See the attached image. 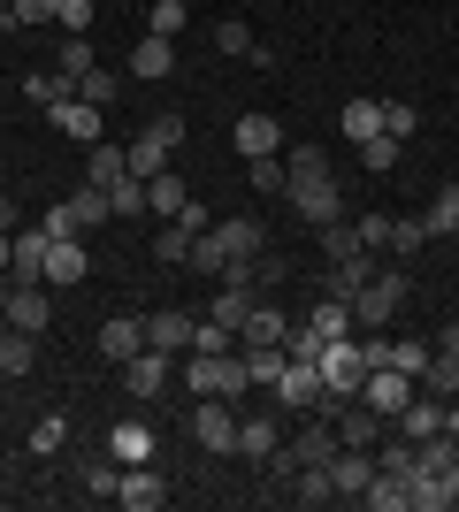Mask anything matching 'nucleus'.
I'll use <instances>...</instances> for the list:
<instances>
[{
	"label": "nucleus",
	"instance_id": "15",
	"mask_svg": "<svg viewBox=\"0 0 459 512\" xmlns=\"http://www.w3.org/2000/svg\"><path fill=\"white\" fill-rule=\"evenodd\" d=\"M192 321H199V314L161 306V314H146V344H153V352H169V360H184V352H192Z\"/></svg>",
	"mask_w": 459,
	"mask_h": 512
},
{
	"label": "nucleus",
	"instance_id": "59",
	"mask_svg": "<svg viewBox=\"0 0 459 512\" xmlns=\"http://www.w3.org/2000/svg\"><path fill=\"white\" fill-rule=\"evenodd\" d=\"M8 260H16V237L0 230V276H8Z\"/></svg>",
	"mask_w": 459,
	"mask_h": 512
},
{
	"label": "nucleus",
	"instance_id": "61",
	"mask_svg": "<svg viewBox=\"0 0 459 512\" xmlns=\"http://www.w3.org/2000/svg\"><path fill=\"white\" fill-rule=\"evenodd\" d=\"M444 482H452V505H459V459H452V474H444Z\"/></svg>",
	"mask_w": 459,
	"mask_h": 512
},
{
	"label": "nucleus",
	"instance_id": "34",
	"mask_svg": "<svg viewBox=\"0 0 459 512\" xmlns=\"http://www.w3.org/2000/svg\"><path fill=\"white\" fill-rule=\"evenodd\" d=\"M375 130H383V100H345V138L352 146H368Z\"/></svg>",
	"mask_w": 459,
	"mask_h": 512
},
{
	"label": "nucleus",
	"instance_id": "50",
	"mask_svg": "<svg viewBox=\"0 0 459 512\" xmlns=\"http://www.w3.org/2000/svg\"><path fill=\"white\" fill-rule=\"evenodd\" d=\"M192 268H199V276H222V268H230V253H222V237H215V230H199V237H192Z\"/></svg>",
	"mask_w": 459,
	"mask_h": 512
},
{
	"label": "nucleus",
	"instance_id": "42",
	"mask_svg": "<svg viewBox=\"0 0 459 512\" xmlns=\"http://www.w3.org/2000/svg\"><path fill=\"white\" fill-rule=\"evenodd\" d=\"M245 184H253V192H291L284 153H261V161H245Z\"/></svg>",
	"mask_w": 459,
	"mask_h": 512
},
{
	"label": "nucleus",
	"instance_id": "46",
	"mask_svg": "<svg viewBox=\"0 0 459 512\" xmlns=\"http://www.w3.org/2000/svg\"><path fill=\"white\" fill-rule=\"evenodd\" d=\"M429 352H437V344H421V337H391V367H398V375H414V383H421V367H429Z\"/></svg>",
	"mask_w": 459,
	"mask_h": 512
},
{
	"label": "nucleus",
	"instance_id": "56",
	"mask_svg": "<svg viewBox=\"0 0 459 512\" xmlns=\"http://www.w3.org/2000/svg\"><path fill=\"white\" fill-rule=\"evenodd\" d=\"M39 230H46V237H85V230H77V214H69V207H46V214H39Z\"/></svg>",
	"mask_w": 459,
	"mask_h": 512
},
{
	"label": "nucleus",
	"instance_id": "28",
	"mask_svg": "<svg viewBox=\"0 0 459 512\" xmlns=\"http://www.w3.org/2000/svg\"><path fill=\"white\" fill-rule=\"evenodd\" d=\"M169 69H176V39H153V31H146V39L131 46V77L153 85V77H169Z\"/></svg>",
	"mask_w": 459,
	"mask_h": 512
},
{
	"label": "nucleus",
	"instance_id": "7",
	"mask_svg": "<svg viewBox=\"0 0 459 512\" xmlns=\"http://www.w3.org/2000/svg\"><path fill=\"white\" fill-rule=\"evenodd\" d=\"M276 444H284V406L276 413H238V459L245 467H268Z\"/></svg>",
	"mask_w": 459,
	"mask_h": 512
},
{
	"label": "nucleus",
	"instance_id": "63",
	"mask_svg": "<svg viewBox=\"0 0 459 512\" xmlns=\"http://www.w3.org/2000/svg\"><path fill=\"white\" fill-rule=\"evenodd\" d=\"M0 8H8V0H0Z\"/></svg>",
	"mask_w": 459,
	"mask_h": 512
},
{
	"label": "nucleus",
	"instance_id": "17",
	"mask_svg": "<svg viewBox=\"0 0 459 512\" xmlns=\"http://www.w3.org/2000/svg\"><path fill=\"white\" fill-rule=\"evenodd\" d=\"M238 344H291V314H284V306H268V299H253L245 321H238Z\"/></svg>",
	"mask_w": 459,
	"mask_h": 512
},
{
	"label": "nucleus",
	"instance_id": "40",
	"mask_svg": "<svg viewBox=\"0 0 459 512\" xmlns=\"http://www.w3.org/2000/svg\"><path fill=\"white\" fill-rule=\"evenodd\" d=\"M306 329H322V337H352V306L337 299V291H329V299L314 306V314H306Z\"/></svg>",
	"mask_w": 459,
	"mask_h": 512
},
{
	"label": "nucleus",
	"instance_id": "3",
	"mask_svg": "<svg viewBox=\"0 0 459 512\" xmlns=\"http://www.w3.org/2000/svg\"><path fill=\"white\" fill-rule=\"evenodd\" d=\"M406 291H414L406 268H375V276L352 291V321H360V329H391V314L406 306Z\"/></svg>",
	"mask_w": 459,
	"mask_h": 512
},
{
	"label": "nucleus",
	"instance_id": "5",
	"mask_svg": "<svg viewBox=\"0 0 459 512\" xmlns=\"http://www.w3.org/2000/svg\"><path fill=\"white\" fill-rule=\"evenodd\" d=\"M176 146H184V123H176V115H153L131 146H123V161H131V176H161Z\"/></svg>",
	"mask_w": 459,
	"mask_h": 512
},
{
	"label": "nucleus",
	"instance_id": "1",
	"mask_svg": "<svg viewBox=\"0 0 459 512\" xmlns=\"http://www.w3.org/2000/svg\"><path fill=\"white\" fill-rule=\"evenodd\" d=\"M176 375H184V390H192V398H230V406L253 390V375H245L238 352H184V360H176Z\"/></svg>",
	"mask_w": 459,
	"mask_h": 512
},
{
	"label": "nucleus",
	"instance_id": "48",
	"mask_svg": "<svg viewBox=\"0 0 459 512\" xmlns=\"http://www.w3.org/2000/svg\"><path fill=\"white\" fill-rule=\"evenodd\" d=\"M23 92H31L39 107H54V100H69V77H62V69H31V77H23Z\"/></svg>",
	"mask_w": 459,
	"mask_h": 512
},
{
	"label": "nucleus",
	"instance_id": "12",
	"mask_svg": "<svg viewBox=\"0 0 459 512\" xmlns=\"http://www.w3.org/2000/svg\"><path fill=\"white\" fill-rule=\"evenodd\" d=\"M368 482H375V451H360V444H337V459H329V490L360 505V490H368Z\"/></svg>",
	"mask_w": 459,
	"mask_h": 512
},
{
	"label": "nucleus",
	"instance_id": "57",
	"mask_svg": "<svg viewBox=\"0 0 459 512\" xmlns=\"http://www.w3.org/2000/svg\"><path fill=\"white\" fill-rule=\"evenodd\" d=\"M0 230H8V237L23 230V207H16V192H0Z\"/></svg>",
	"mask_w": 459,
	"mask_h": 512
},
{
	"label": "nucleus",
	"instance_id": "24",
	"mask_svg": "<svg viewBox=\"0 0 459 512\" xmlns=\"http://www.w3.org/2000/svg\"><path fill=\"white\" fill-rule=\"evenodd\" d=\"M238 153H245V161L284 153V123H276V115H238Z\"/></svg>",
	"mask_w": 459,
	"mask_h": 512
},
{
	"label": "nucleus",
	"instance_id": "54",
	"mask_svg": "<svg viewBox=\"0 0 459 512\" xmlns=\"http://www.w3.org/2000/svg\"><path fill=\"white\" fill-rule=\"evenodd\" d=\"M352 237H360V245H391V214H360V222H352Z\"/></svg>",
	"mask_w": 459,
	"mask_h": 512
},
{
	"label": "nucleus",
	"instance_id": "38",
	"mask_svg": "<svg viewBox=\"0 0 459 512\" xmlns=\"http://www.w3.org/2000/svg\"><path fill=\"white\" fill-rule=\"evenodd\" d=\"M421 222H429V237H459V184H444V192L429 199V214H421Z\"/></svg>",
	"mask_w": 459,
	"mask_h": 512
},
{
	"label": "nucleus",
	"instance_id": "9",
	"mask_svg": "<svg viewBox=\"0 0 459 512\" xmlns=\"http://www.w3.org/2000/svg\"><path fill=\"white\" fill-rule=\"evenodd\" d=\"M115 505H131V512H161V505H169V482H161V467H153V459L123 467V482H115Z\"/></svg>",
	"mask_w": 459,
	"mask_h": 512
},
{
	"label": "nucleus",
	"instance_id": "30",
	"mask_svg": "<svg viewBox=\"0 0 459 512\" xmlns=\"http://www.w3.org/2000/svg\"><path fill=\"white\" fill-rule=\"evenodd\" d=\"M77 100H85V107H100V115H108V107L123 100V77H115V69H100V62H92L85 77H77Z\"/></svg>",
	"mask_w": 459,
	"mask_h": 512
},
{
	"label": "nucleus",
	"instance_id": "55",
	"mask_svg": "<svg viewBox=\"0 0 459 512\" xmlns=\"http://www.w3.org/2000/svg\"><path fill=\"white\" fill-rule=\"evenodd\" d=\"M375 467H383V474H414V444H406V436L383 444V451H375Z\"/></svg>",
	"mask_w": 459,
	"mask_h": 512
},
{
	"label": "nucleus",
	"instance_id": "23",
	"mask_svg": "<svg viewBox=\"0 0 459 512\" xmlns=\"http://www.w3.org/2000/svg\"><path fill=\"white\" fill-rule=\"evenodd\" d=\"M100 352H108L115 367L131 360V352H146V321H138V314H115V321H100Z\"/></svg>",
	"mask_w": 459,
	"mask_h": 512
},
{
	"label": "nucleus",
	"instance_id": "21",
	"mask_svg": "<svg viewBox=\"0 0 459 512\" xmlns=\"http://www.w3.org/2000/svg\"><path fill=\"white\" fill-rule=\"evenodd\" d=\"M8 276H16V283H46V230H39V222H23V230H16V260H8Z\"/></svg>",
	"mask_w": 459,
	"mask_h": 512
},
{
	"label": "nucleus",
	"instance_id": "29",
	"mask_svg": "<svg viewBox=\"0 0 459 512\" xmlns=\"http://www.w3.org/2000/svg\"><path fill=\"white\" fill-rule=\"evenodd\" d=\"M115 176H131V161H123V146H115V138H100V146L85 153V184H100V192H108Z\"/></svg>",
	"mask_w": 459,
	"mask_h": 512
},
{
	"label": "nucleus",
	"instance_id": "22",
	"mask_svg": "<svg viewBox=\"0 0 459 512\" xmlns=\"http://www.w3.org/2000/svg\"><path fill=\"white\" fill-rule=\"evenodd\" d=\"M108 451H115V467H138V459H153V421H115L108 428Z\"/></svg>",
	"mask_w": 459,
	"mask_h": 512
},
{
	"label": "nucleus",
	"instance_id": "45",
	"mask_svg": "<svg viewBox=\"0 0 459 512\" xmlns=\"http://www.w3.org/2000/svg\"><path fill=\"white\" fill-rule=\"evenodd\" d=\"M322 260H345V253H360V237H352V214H337V222H322Z\"/></svg>",
	"mask_w": 459,
	"mask_h": 512
},
{
	"label": "nucleus",
	"instance_id": "51",
	"mask_svg": "<svg viewBox=\"0 0 459 512\" xmlns=\"http://www.w3.org/2000/svg\"><path fill=\"white\" fill-rule=\"evenodd\" d=\"M31 451H39V459H54V451H69V421H62V413H46V421L31 428Z\"/></svg>",
	"mask_w": 459,
	"mask_h": 512
},
{
	"label": "nucleus",
	"instance_id": "33",
	"mask_svg": "<svg viewBox=\"0 0 459 512\" xmlns=\"http://www.w3.org/2000/svg\"><path fill=\"white\" fill-rule=\"evenodd\" d=\"M108 207H115V222H138V214H146V176H115Z\"/></svg>",
	"mask_w": 459,
	"mask_h": 512
},
{
	"label": "nucleus",
	"instance_id": "20",
	"mask_svg": "<svg viewBox=\"0 0 459 512\" xmlns=\"http://www.w3.org/2000/svg\"><path fill=\"white\" fill-rule=\"evenodd\" d=\"M31 367H39V337L0 321V383H16V375H31Z\"/></svg>",
	"mask_w": 459,
	"mask_h": 512
},
{
	"label": "nucleus",
	"instance_id": "31",
	"mask_svg": "<svg viewBox=\"0 0 459 512\" xmlns=\"http://www.w3.org/2000/svg\"><path fill=\"white\" fill-rule=\"evenodd\" d=\"M62 207L77 214V230H100V222H115V207H108V192H100V184H85V192H69Z\"/></svg>",
	"mask_w": 459,
	"mask_h": 512
},
{
	"label": "nucleus",
	"instance_id": "4",
	"mask_svg": "<svg viewBox=\"0 0 459 512\" xmlns=\"http://www.w3.org/2000/svg\"><path fill=\"white\" fill-rule=\"evenodd\" d=\"M192 444L207 459H238V406L230 398H192Z\"/></svg>",
	"mask_w": 459,
	"mask_h": 512
},
{
	"label": "nucleus",
	"instance_id": "41",
	"mask_svg": "<svg viewBox=\"0 0 459 512\" xmlns=\"http://www.w3.org/2000/svg\"><path fill=\"white\" fill-rule=\"evenodd\" d=\"M54 69H62V77H69V92H77V77H85V69H92V39H85V31H69V39H62V54H54Z\"/></svg>",
	"mask_w": 459,
	"mask_h": 512
},
{
	"label": "nucleus",
	"instance_id": "60",
	"mask_svg": "<svg viewBox=\"0 0 459 512\" xmlns=\"http://www.w3.org/2000/svg\"><path fill=\"white\" fill-rule=\"evenodd\" d=\"M8 299H16V276H0V321H8Z\"/></svg>",
	"mask_w": 459,
	"mask_h": 512
},
{
	"label": "nucleus",
	"instance_id": "62",
	"mask_svg": "<svg viewBox=\"0 0 459 512\" xmlns=\"http://www.w3.org/2000/svg\"><path fill=\"white\" fill-rule=\"evenodd\" d=\"M0 31H16V23H8V8H0Z\"/></svg>",
	"mask_w": 459,
	"mask_h": 512
},
{
	"label": "nucleus",
	"instance_id": "53",
	"mask_svg": "<svg viewBox=\"0 0 459 512\" xmlns=\"http://www.w3.org/2000/svg\"><path fill=\"white\" fill-rule=\"evenodd\" d=\"M8 23L31 31V23H54V0H8Z\"/></svg>",
	"mask_w": 459,
	"mask_h": 512
},
{
	"label": "nucleus",
	"instance_id": "32",
	"mask_svg": "<svg viewBox=\"0 0 459 512\" xmlns=\"http://www.w3.org/2000/svg\"><path fill=\"white\" fill-rule=\"evenodd\" d=\"M153 260H161V268H192V230H184V222H161V237H153Z\"/></svg>",
	"mask_w": 459,
	"mask_h": 512
},
{
	"label": "nucleus",
	"instance_id": "16",
	"mask_svg": "<svg viewBox=\"0 0 459 512\" xmlns=\"http://www.w3.org/2000/svg\"><path fill=\"white\" fill-rule=\"evenodd\" d=\"M276 406H284V413H314V406H322V375H314L306 360H291L284 375H276Z\"/></svg>",
	"mask_w": 459,
	"mask_h": 512
},
{
	"label": "nucleus",
	"instance_id": "11",
	"mask_svg": "<svg viewBox=\"0 0 459 512\" xmlns=\"http://www.w3.org/2000/svg\"><path fill=\"white\" fill-rule=\"evenodd\" d=\"M85 276H92L85 237H46V283H54V291H77Z\"/></svg>",
	"mask_w": 459,
	"mask_h": 512
},
{
	"label": "nucleus",
	"instance_id": "49",
	"mask_svg": "<svg viewBox=\"0 0 459 512\" xmlns=\"http://www.w3.org/2000/svg\"><path fill=\"white\" fill-rule=\"evenodd\" d=\"M383 130H391L398 146H414V130H421V115H414V100H383Z\"/></svg>",
	"mask_w": 459,
	"mask_h": 512
},
{
	"label": "nucleus",
	"instance_id": "18",
	"mask_svg": "<svg viewBox=\"0 0 459 512\" xmlns=\"http://www.w3.org/2000/svg\"><path fill=\"white\" fill-rule=\"evenodd\" d=\"M8 329H31V337H46V329H54L46 283H16V299H8Z\"/></svg>",
	"mask_w": 459,
	"mask_h": 512
},
{
	"label": "nucleus",
	"instance_id": "43",
	"mask_svg": "<svg viewBox=\"0 0 459 512\" xmlns=\"http://www.w3.org/2000/svg\"><path fill=\"white\" fill-rule=\"evenodd\" d=\"M184 23H192V8H184V0H153V8H146V31H153V39H176Z\"/></svg>",
	"mask_w": 459,
	"mask_h": 512
},
{
	"label": "nucleus",
	"instance_id": "13",
	"mask_svg": "<svg viewBox=\"0 0 459 512\" xmlns=\"http://www.w3.org/2000/svg\"><path fill=\"white\" fill-rule=\"evenodd\" d=\"M284 199L299 207V222H306V230H322V222H337V214H345V192H337L329 176H322V184H291Z\"/></svg>",
	"mask_w": 459,
	"mask_h": 512
},
{
	"label": "nucleus",
	"instance_id": "14",
	"mask_svg": "<svg viewBox=\"0 0 459 512\" xmlns=\"http://www.w3.org/2000/svg\"><path fill=\"white\" fill-rule=\"evenodd\" d=\"M215 237H222V253H230V260H253L268 245V222H261V214H215Z\"/></svg>",
	"mask_w": 459,
	"mask_h": 512
},
{
	"label": "nucleus",
	"instance_id": "2",
	"mask_svg": "<svg viewBox=\"0 0 459 512\" xmlns=\"http://www.w3.org/2000/svg\"><path fill=\"white\" fill-rule=\"evenodd\" d=\"M314 375H322V406H314V413H337L345 398H360V383H368L360 337H329V344H322V360H314Z\"/></svg>",
	"mask_w": 459,
	"mask_h": 512
},
{
	"label": "nucleus",
	"instance_id": "37",
	"mask_svg": "<svg viewBox=\"0 0 459 512\" xmlns=\"http://www.w3.org/2000/svg\"><path fill=\"white\" fill-rule=\"evenodd\" d=\"M284 176H291V184H322V176H329V153L322 146H291L284 153Z\"/></svg>",
	"mask_w": 459,
	"mask_h": 512
},
{
	"label": "nucleus",
	"instance_id": "26",
	"mask_svg": "<svg viewBox=\"0 0 459 512\" xmlns=\"http://www.w3.org/2000/svg\"><path fill=\"white\" fill-rule=\"evenodd\" d=\"M115 482H123L115 451H85V459H77V490L85 497H115Z\"/></svg>",
	"mask_w": 459,
	"mask_h": 512
},
{
	"label": "nucleus",
	"instance_id": "44",
	"mask_svg": "<svg viewBox=\"0 0 459 512\" xmlns=\"http://www.w3.org/2000/svg\"><path fill=\"white\" fill-rule=\"evenodd\" d=\"M360 161H368V169H375V176H391V169H398V161H406V146H398L391 130H375L368 146H360Z\"/></svg>",
	"mask_w": 459,
	"mask_h": 512
},
{
	"label": "nucleus",
	"instance_id": "47",
	"mask_svg": "<svg viewBox=\"0 0 459 512\" xmlns=\"http://www.w3.org/2000/svg\"><path fill=\"white\" fill-rule=\"evenodd\" d=\"M429 245V222L421 214H391V253H421Z\"/></svg>",
	"mask_w": 459,
	"mask_h": 512
},
{
	"label": "nucleus",
	"instance_id": "58",
	"mask_svg": "<svg viewBox=\"0 0 459 512\" xmlns=\"http://www.w3.org/2000/svg\"><path fill=\"white\" fill-rule=\"evenodd\" d=\"M437 352H452V360H459V321H452V329L437 337Z\"/></svg>",
	"mask_w": 459,
	"mask_h": 512
},
{
	"label": "nucleus",
	"instance_id": "19",
	"mask_svg": "<svg viewBox=\"0 0 459 512\" xmlns=\"http://www.w3.org/2000/svg\"><path fill=\"white\" fill-rule=\"evenodd\" d=\"M360 505L368 512H414V474H383L375 467V482L360 490Z\"/></svg>",
	"mask_w": 459,
	"mask_h": 512
},
{
	"label": "nucleus",
	"instance_id": "35",
	"mask_svg": "<svg viewBox=\"0 0 459 512\" xmlns=\"http://www.w3.org/2000/svg\"><path fill=\"white\" fill-rule=\"evenodd\" d=\"M291 505H337V490H329V467H299V474H291Z\"/></svg>",
	"mask_w": 459,
	"mask_h": 512
},
{
	"label": "nucleus",
	"instance_id": "39",
	"mask_svg": "<svg viewBox=\"0 0 459 512\" xmlns=\"http://www.w3.org/2000/svg\"><path fill=\"white\" fill-rule=\"evenodd\" d=\"M253 46H261V39H253L238 16H222V23H215V54H230V62H253Z\"/></svg>",
	"mask_w": 459,
	"mask_h": 512
},
{
	"label": "nucleus",
	"instance_id": "52",
	"mask_svg": "<svg viewBox=\"0 0 459 512\" xmlns=\"http://www.w3.org/2000/svg\"><path fill=\"white\" fill-rule=\"evenodd\" d=\"M92 16H100L92 0H54V23H62V31H92Z\"/></svg>",
	"mask_w": 459,
	"mask_h": 512
},
{
	"label": "nucleus",
	"instance_id": "6",
	"mask_svg": "<svg viewBox=\"0 0 459 512\" xmlns=\"http://www.w3.org/2000/svg\"><path fill=\"white\" fill-rule=\"evenodd\" d=\"M414 375H398V367H368V383H360V406H375L383 421H398V413L414 406Z\"/></svg>",
	"mask_w": 459,
	"mask_h": 512
},
{
	"label": "nucleus",
	"instance_id": "10",
	"mask_svg": "<svg viewBox=\"0 0 459 512\" xmlns=\"http://www.w3.org/2000/svg\"><path fill=\"white\" fill-rule=\"evenodd\" d=\"M46 123L62 130V138H77V146H100V138H108V115H100V107H85V100H77V92L46 107Z\"/></svg>",
	"mask_w": 459,
	"mask_h": 512
},
{
	"label": "nucleus",
	"instance_id": "8",
	"mask_svg": "<svg viewBox=\"0 0 459 512\" xmlns=\"http://www.w3.org/2000/svg\"><path fill=\"white\" fill-rule=\"evenodd\" d=\"M169 352H153V344H146V352H131V360H123V390H131V398H138V406H153V398H161V390H169Z\"/></svg>",
	"mask_w": 459,
	"mask_h": 512
},
{
	"label": "nucleus",
	"instance_id": "25",
	"mask_svg": "<svg viewBox=\"0 0 459 512\" xmlns=\"http://www.w3.org/2000/svg\"><path fill=\"white\" fill-rule=\"evenodd\" d=\"M238 360H245V375H253V390H276V375L291 367V352L284 344H238Z\"/></svg>",
	"mask_w": 459,
	"mask_h": 512
},
{
	"label": "nucleus",
	"instance_id": "27",
	"mask_svg": "<svg viewBox=\"0 0 459 512\" xmlns=\"http://www.w3.org/2000/svg\"><path fill=\"white\" fill-rule=\"evenodd\" d=\"M184 207H192V192H184V184H176L169 169H161V176H146V214H153V222H176Z\"/></svg>",
	"mask_w": 459,
	"mask_h": 512
},
{
	"label": "nucleus",
	"instance_id": "36",
	"mask_svg": "<svg viewBox=\"0 0 459 512\" xmlns=\"http://www.w3.org/2000/svg\"><path fill=\"white\" fill-rule=\"evenodd\" d=\"M421 390H429V398H459V360H452V352H429V367H421Z\"/></svg>",
	"mask_w": 459,
	"mask_h": 512
}]
</instances>
